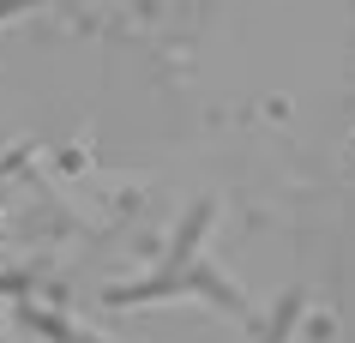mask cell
<instances>
[{
  "label": "cell",
  "instance_id": "cell-1",
  "mask_svg": "<svg viewBox=\"0 0 355 343\" xmlns=\"http://www.w3.org/2000/svg\"><path fill=\"white\" fill-rule=\"evenodd\" d=\"M175 289H193V295H205L211 307H229L235 319L247 313L241 295H235L217 271H205V265H181V271H157V277H145V283H121V289H109V301L114 307H139V301H157V295H175Z\"/></svg>",
  "mask_w": 355,
  "mask_h": 343
},
{
  "label": "cell",
  "instance_id": "cell-2",
  "mask_svg": "<svg viewBox=\"0 0 355 343\" xmlns=\"http://www.w3.org/2000/svg\"><path fill=\"white\" fill-rule=\"evenodd\" d=\"M19 319H24V325H37L42 337H55V343H85V331H73V325H60L55 313H31V307H24Z\"/></svg>",
  "mask_w": 355,
  "mask_h": 343
},
{
  "label": "cell",
  "instance_id": "cell-3",
  "mask_svg": "<svg viewBox=\"0 0 355 343\" xmlns=\"http://www.w3.org/2000/svg\"><path fill=\"white\" fill-rule=\"evenodd\" d=\"M295 313H301V295H289V301H283V319L271 325V337H265V343H283V337H289V325H295Z\"/></svg>",
  "mask_w": 355,
  "mask_h": 343
},
{
  "label": "cell",
  "instance_id": "cell-4",
  "mask_svg": "<svg viewBox=\"0 0 355 343\" xmlns=\"http://www.w3.org/2000/svg\"><path fill=\"white\" fill-rule=\"evenodd\" d=\"M24 6H37V0H0V19H19Z\"/></svg>",
  "mask_w": 355,
  "mask_h": 343
}]
</instances>
